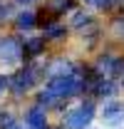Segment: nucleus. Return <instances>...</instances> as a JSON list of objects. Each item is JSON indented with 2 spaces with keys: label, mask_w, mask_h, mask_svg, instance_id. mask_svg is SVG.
Returning <instances> with one entry per match:
<instances>
[{
  "label": "nucleus",
  "mask_w": 124,
  "mask_h": 129,
  "mask_svg": "<svg viewBox=\"0 0 124 129\" xmlns=\"http://www.w3.org/2000/svg\"><path fill=\"white\" fill-rule=\"evenodd\" d=\"M37 82H40V67H37V64H25V67L17 70V75L10 77V87H8V89L15 97H22L27 89H32Z\"/></svg>",
  "instance_id": "nucleus-1"
},
{
  "label": "nucleus",
  "mask_w": 124,
  "mask_h": 129,
  "mask_svg": "<svg viewBox=\"0 0 124 129\" xmlns=\"http://www.w3.org/2000/svg\"><path fill=\"white\" fill-rule=\"evenodd\" d=\"M92 119H94V102H82L65 114L67 129H87Z\"/></svg>",
  "instance_id": "nucleus-2"
},
{
  "label": "nucleus",
  "mask_w": 124,
  "mask_h": 129,
  "mask_svg": "<svg viewBox=\"0 0 124 129\" xmlns=\"http://www.w3.org/2000/svg\"><path fill=\"white\" fill-rule=\"evenodd\" d=\"M25 60V50H22V40L17 37H3L0 40V62L5 67L20 64Z\"/></svg>",
  "instance_id": "nucleus-3"
},
{
  "label": "nucleus",
  "mask_w": 124,
  "mask_h": 129,
  "mask_svg": "<svg viewBox=\"0 0 124 129\" xmlns=\"http://www.w3.org/2000/svg\"><path fill=\"white\" fill-rule=\"evenodd\" d=\"M47 127H50L47 124V114L40 104H35V107H30L25 112V129H47Z\"/></svg>",
  "instance_id": "nucleus-4"
},
{
  "label": "nucleus",
  "mask_w": 124,
  "mask_h": 129,
  "mask_svg": "<svg viewBox=\"0 0 124 129\" xmlns=\"http://www.w3.org/2000/svg\"><path fill=\"white\" fill-rule=\"evenodd\" d=\"M122 117H124V102H119V99H109L102 107V119L107 124H119Z\"/></svg>",
  "instance_id": "nucleus-5"
},
{
  "label": "nucleus",
  "mask_w": 124,
  "mask_h": 129,
  "mask_svg": "<svg viewBox=\"0 0 124 129\" xmlns=\"http://www.w3.org/2000/svg\"><path fill=\"white\" fill-rule=\"evenodd\" d=\"M117 92H119V84H117L114 80H107V77H99V80L94 82V87H92V94H94V97H107V99H114Z\"/></svg>",
  "instance_id": "nucleus-6"
},
{
  "label": "nucleus",
  "mask_w": 124,
  "mask_h": 129,
  "mask_svg": "<svg viewBox=\"0 0 124 129\" xmlns=\"http://www.w3.org/2000/svg\"><path fill=\"white\" fill-rule=\"evenodd\" d=\"M45 35H35V37H22V50H25V57H40L45 52Z\"/></svg>",
  "instance_id": "nucleus-7"
},
{
  "label": "nucleus",
  "mask_w": 124,
  "mask_h": 129,
  "mask_svg": "<svg viewBox=\"0 0 124 129\" xmlns=\"http://www.w3.org/2000/svg\"><path fill=\"white\" fill-rule=\"evenodd\" d=\"M15 25H17V30H32L35 25H37V15L35 13H30V10H22V13H17L15 15Z\"/></svg>",
  "instance_id": "nucleus-8"
},
{
  "label": "nucleus",
  "mask_w": 124,
  "mask_h": 129,
  "mask_svg": "<svg viewBox=\"0 0 124 129\" xmlns=\"http://www.w3.org/2000/svg\"><path fill=\"white\" fill-rule=\"evenodd\" d=\"M70 25H72L75 30L84 32L87 27H92V25H94V20H92V15H89V13H75V15H72V20H70Z\"/></svg>",
  "instance_id": "nucleus-9"
},
{
  "label": "nucleus",
  "mask_w": 124,
  "mask_h": 129,
  "mask_svg": "<svg viewBox=\"0 0 124 129\" xmlns=\"http://www.w3.org/2000/svg\"><path fill=\"white\" fill-rule=\"evenodd\" d=\"M42 35H45V40H60V37H65V25L62 22H50Z\"/></svg>",
  "instance_id": "nucleus-10"
},
{
  "label": "nucleus",
  "mask_w": 124,
  "mask_h": 129,
  "mask_svg": "<svg viewBox=\"0 0 124 129\" xmlns=\"http://www.w3.org/2000/svg\"><path fill=\"white\" fill-rule=\"evenodd\" d=\"M17 122L15 117H13V112H5V109H0V129H15Z\"/></svg>",
  "instance_id": "nucleus-11"
},
{
  "label": "nucleus",
  "mask_w": 124,
  "mask_h": 129,
  "mask_svg": "<svg viewBox=\"0 0 124 129\" xmlns=\"http://www.w3.org/2000/svg\"><path fill=\"white\" fill-rule=\"evenodd\" d=\"M8 87H10V77H3V75H0V97L5 94Z\"/></svg>",
  "instance_id": "nucleus-12"
},
{
  "label": "nucleus",
  "mask_w": 124,
  "mask_h": 129,
  "mask_svg": "<svg viewBox=\"0 0 124 129\" xmlns=\"http://www.w3.org/2000/svg\"><path fill=\"white\" fill-rule=\"evenodd\" d=\"M17 3H20V5H25V3H32V0H17Z\"/></svg>",
  "instance_id": "nucleus-13"
},
{
  "label": "nucleus",
  "mask_w": 124,
  "mask_h": 129,
  "mask_svg": "<svg viewBox=\"0 0 124 129\" xmlns=\"http://www.w3.org/2000/svg\"><path fill=\"white\" fill-rule=\"evenodd\" d=\"M119 77H122V82H124V64H122V75H119Z\"/></svg>",
  "instance_id": "nucleus-14"
}]
</instances>
